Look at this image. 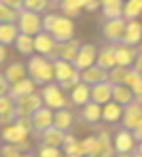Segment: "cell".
<instances>
[{"label":"cell","instance_id":"6da1fadb","mask_svg":"<svg viewBox=\"0 0 142 157\" xmlns=\"http://www.w3.org/2000/svg\"><path fill=\"white\" fill-rule=\"evenodd\" d=\"M42 29L57 44H63V42H68V40L76 38V25L67 15H59V13L42 15Z\"/></svg>","mask_w":142,"mask_h":157},{"label":"cell","instance_id":"7a4b0ae2","mask_svg":"<svg viewBox=\"0 0 142 157\" xmlns=\"http://www.w3.org/2000/svg\"><path fill=\"white\" fill-rule=\"evenodd\" d=\"M25 68H27V78H30L36 87H42L53 82V63L48 57H42L38 53L30 55Z\"/></svg>","mask_w":142,"mask_h":157},{"label":"cell","instance_id":"3957f363","mask_svg":"<svg viewBox=\"0 0 142 157\" xmlns=\"http://www.w3.org/2000/svg\"><path fill=\"white\" fill-rule=\"evenodd\" d=\"M53 63V82L59 83L63 91H70V89L80 82V70L68 61L63 59H51Z\"/></svg>","mask_w":142,"mask_h":157},{"label":"cell","instance_id":"277c9868","mask_svg":"<svg viewBox=\"0 0 142 157\" xmlns=\"http://www.w3.org/2000/svg\"><path fill=\"white\" fill-rule=\"evenodd\" d=\"M30 127L29 119H15L12 123L2 127L0 131V140L4 144H23L30 138Z\"/></svg>","mask_w":142,"mask_h":157},{"label":"cell","instance_id":"5b68a950","mask_svg":"<svg viewBox=\"0 0 142 157\" xmlns=\"http://www.w3.org/2000/svg\"><path fill=\"white\" fill-rule=\"evenodd\" d=\"M40 97H42V104L46 108H49V110L68 108V98H67V95H64V91L59 87V83H55V82L42 85Z\"/></svg>","mask_w":142,"mask_h":157},{"label":"cell","instance_id":"8992f818","mask_svg":"<svg viewBox=\"0 0 142 157\" xmlns=\"http://www.w3.org/2000/svg\"><path fill=\"white\" fill-rule=\"evenodd\" d=\"M13 106H15V119H29L32 116V112H36L42 104V97L38 91L29 93L23 97H15L13 98Z\"/></svg>","mask_w":142,"mask_h":157},{"label":"cell","instance_id":"52a82bcc","mask_svg":"<svg viewBox=\"0 0 142 157\" xmlns=\"http://www.w3.org/2000/svg\"><path fill=\"white\" fill-rule=\"evenodd\" d=\"M15 25H17L21 34H27V36H36L38 32L44 30L42 29V15L36 13V12H29L25 8L19 10Z\"/></svg>","mask_w":142,"mask_h":157},{"label":"cell","instance_id":"ba28073f","mask_svg":"<svg viewBox=\"0 0 142 157\" xmlns=\"http://www.w3.org/2000/svg\"><path fill=\"white\" fill-rule=\"evenodd\" d=\"M119 123L127 131H136L142 125V102L140 100H133L127 106H123V116L119 119Z\"/></svg>","mask_w":142,"mask_h":157},{"label":"cell","instance_id":"9c48e42d","mask_svg":"<svg viewBox=\"0 0 142 157\" xmlns=\"http://www.w3.org/2000/svg\"><path fill=\"white\" fill-rule=\"evenodd\" d=\"M123 32H125V19L123 17L104 19V23H102V36H104L106 44H121Z\"/></svg>","mask_w":142,"mask_h":157},{"label":"cell","instance_id":"30bf717a","mask_svg":"<svg viewBox=\"0 0 142 157\" xmlns=\"http://www.w3.org/2000/svg\"><path fill=\"white\" fill-rule=\"evenodd\" d=\"M53 125V110L46 108V106H40L36 112H32V116L29 117V127H30V132L34 134H40L44 132L48 127Z\"/></svg>","mask_w":142,"mask_h":157},{"label":"cell","instance_id":"8fae6325","mask_svg":"<svg viewBox=\"0 0 142 157\" xmlns=\"http://www.w3.org/2000/svg\"><path fill=\"white\" fill-rule=\"evenodd\" d=\"M112 144H114V150H116V155H121V153H133L135 148H136V138L133 131H127V129H119L114 138H112Z\"/></svg>","mask_w":142,"mask_h":157},{"label":"cell","instance_id":"7c38bea8","mask_svg":"<svg viewBox=\"0 0 142 157\" xmlns=\"http://www.w3.org/2000/svg\"><path fill=\"white\" fill-rule=\"evenodd\" d=\"M97 49H99V48H97L95 44H80L78 53H76L74 63H72L76 66V70H83V68H87V66L95 64Z\"/></svg>","mask_w":142,"mask_h":157},{"label":"cell","instance_id":"4fadbf2b","mask_svg":"<svg viewBox=\"0 0 142 157\" xmlns=\"http://www.w3.org/2000/svg\"><path fill=\"white\" fill-rule=\"evenodd\" d=\"M32 42H34V53L42 55V57L53 59V53L57 49V42L53 40L48 32H38L36 36H32Z\"/></svg>","mask_w":142,"mask_h":157},{"label":"cell","instance_id":"5bb4252c","mask_svg":"<svg viewBox=\"0 0 142 157\" xmlns=\"http://www.w3.org/2000/svg\"><path fill=\"white\" fill-rule=\"evenodd\" d=\"M138 48L127 46V44H114V57H116V66H133L135 59H136Z\"/></svg>","mask_w":142,"mask_h":157},{"label":"cell","instance_id":"9a60e30c","mask_svg":"<svg viewBox=\"0 0 142 157\" xmlns=\"http://www.w3.org/2000/svg\"><path fill=\"white\" fill-rule=\"evenodd\" d=\"M80 82L85 83V85H95V83H102V82H108V72L104 68H101L99 64H91L87 68L80 70Z\"/></svg>","mask_w":142,"mask_h":157},{"label":"cell","instance_id":"2e32d148","mask_svg":"<svg viewBox=\"0 0 142 157\" xmlns=\"http://www.w3.org/2000/svg\"><path fill=\"white\" fill-rule=\"evenodd\" d=\"M140 42H142V23H140L138 19L125 21V32H123L121 44H127V46L138 48Z\"/></svg>","mask_w":142,"mask_h":157},{"label":"cell","instance_id":"e0dca14e","mask_svg":"<svg viewBox=\"0 0 142 157\" xmlns=\"http://www.w3.org/2000/svg\"><path fill=\"white\" fill-rule=\"evenodd\" d=\"M95 136H97V157H116L110 132L106 129H99Z\"/></svg>","mask_w":142,"mask_h":157},{"label":"cell","instance_id":"ac0fdd59","mask_svg":"<svg viewBox=\"0 0 142 157\" xmlns=\"http://www.w3.org/2000/svg\"><path fill=\"white\" fill-rule=\"evenodd\" d=\"M89 100L97 104H106L112 100V83L110 82H102V83H95L89 87Z\"/></svg>","mask_w":142,"mask_h":157},{"label":"cell","instance_id":"d6986e66","mask_svg":"<svg viewBox=\"0 0 142 157\" xmlns=\"http://www.w3.org/2000/svg\"><path fill=\"white\" fill-rule=\"evenodd\" d=\"M80 44L76 38L68 40V42H63V44H57V49L53 53V59H63V61H68V63H74V57L78 53V48Z\"/></svg>","mask_w":142,"mask_h":157},{"label":"cell","instance_id":"ffe728a7","mask_svg":"<svg viewBox=\"0 0 142 157\" xmlns=\"http://www.w3.org/2000/svg\"><path fill=\"white\" fill-rule=\"evenodd\" d=\"M53 127H57L64 132H70L74 127V114L70 108H59L53 110Z\"/></svg>","mask_w":142,"mask_h":157},{"label":"cell","instance_id":"44dd1931","mask_svg":"<svg viewBox=\"0 0 142 157\" xmlns=\"http://www.w3.org/2000/svg\"><path fill=\"white\" fill-rule=\"evenodd\" d=\"M64 138H67V132L57 129V127H48L44 132H40V140L44 146H51V148H63Z\"/></svg>","mask_w":142,"mask_h":157},{"label":"cell","instance_id":"7402d4cb","mask_svg":"<svg viewBox=\"0 0 142 157\" xmlns=\"http://www.w3.org/2000/svg\"><path fill=\"white\" fill-rule=\"evenodd\" d=\"M95 64H99L101 68H104L106 72L112 70L116 66V57H114V44H106V46L97 49V59Z\"/></svg>","mask_w":142,"mask_h":157},{"label":"cell","instance_id":"603a6c76","mask_svg":"<svg viewBox=\"0 0 142 157\" xmlns=\"http://www.w3.org/2000/svg\"><path fill=\"white\" fill-rule=\"evenodd\" d=\"M123 116V106H119L117 102L110 100V102H106L101 106V119L106 121L108 125H114V123H119Z\"/></svg>","mask_w":142,"mask_h":157},{"label":"cell","instance_id":"cb8c5ba5","mask_svg":"<svg viewBox=\"0 0 142 157\" xmlns=\"http://www.w3.org/2000/svg\"><path fill=\"white\" fill-rule=\"evenodd\" d=\"M15 106H13V97L12 95H0V125L15 121Z\"/></svg>","mask_w":142,"mask_h":157},{"label":"cell","instance_id":"d4e9b609","mask_svg":"<svg viewBox=\"0 0 142 157\" xmlns=\"http://www.w3.org/2000/svg\"><path fill=\"white\" fill-rule=\"evenodd\" d=\"M80 119L87 125H97L101 121V104L89 100L83 106H80Z\"/></svg>","mask_w":142,"mask_h":157},{"label":"cell","instance_id":"484cf974","mask_svg":"<svg viewBox=\"0 0 142 157\" xmlns=\"http://www.w3.org/2000/svg\"><path fill=\"white\" fill-rule=\"evenodd\" d=\"M68 102L74 106H83L85 102H89V85H85L82 82H78L72 89H70V95H68Z\"/></svg>","mask_w":142,"mask_h":157},{"label":"cell","instance_id":"4316f807","mask_svg":"<svg viewBox=\"0 0 142 157\" xmlns=\"http://www.w3.org/2000/svg\"><path fill=\"white\" fill-rule=\"evenodd\" d=\"M112 100L117 102L119 106H127L129 102L135 100V95H133V89L119 83V85H112Z\"/></svg>","mask_w":142,"mask_h":157},{"label":"cell","instance_id":"83f0119b","mask_svg":"<svg viewBox=\"0 0 142 157\" xmlns=\"http://www.w3.org/2000/svg\"><path fill=\"white\" fill-rule=\"evenodd\" d=\"M4 78L8 80L10 85L21 82L23 78H27V68H25V64H23V63H17V61H15V63H10V64L6 66Z\"/></svg>","mask_w":142,"mask_h":157},{"label":"cell","instance_id":"f1b7e54d","mask_svg":"<svg viewBox=\"0 0 142 157\" xmlns=\"http://www.w3.org/2000/svg\"><path fill=\"white\" fill-rule=\"evenodd\" d=\"M34 91H36V85H34V82H32L30 78H23L21 82H17V83H12V85H10V91H8V95H12V97L15 98V97H23V95L34 93Z\"/></svg>","mask_w":142,"mask_h":157},{"label":"cell","instance_id":"f546056e","mask_svg":"<svg viewBox=\"0 0 142 157\" xmlns=\"http://www.w3.org/2000/svg\"><path fill=\"white\" fill-rule=\"evenodd\" d=\"M13 46L17 49V53H21L23 57H30V55H34V42H32V36H27V34H17Z\"/></svg>","mask_w":142,"mask_h":157},{"label":"cell","instance_id":"4dcf8cb0","mask_svg":"<svg viewBox=\"0 0 142 157\" xmlns=\"http://www.w3.org/2000/svg\"><path fill=\"white\" fill-rule=\"evenodd\" d=\"M19 34V29L15 23H0V44L2 46H12Z\"/></svg>","mask_w":142,"mask_h":157},{"label":"cell","instance_id":"1f68e13d","mask_svg":"<svg viewBox=\"0 0 142 157\" xmlns=\"http://www.w3.org/2000/svg\"><path fill=\"white\" fill-rule=\"evenodd\" d=\"M140 13H142V0H125V2H123L121 17H123L125 21L138 19Z\"/></svg>","mask_w":142,"mask_h":157},{"label":"cell","instance_id":"d6a6232c","mask_svg":"<svg viewBox=\"0 0 142 157\" xmlns=\"http://www.w3.org/2000/svg\"><path fill=\"white\" fill-rule=\"evenodd\" d=\"M59 8H61L63 15H67V17L72 19V17L82 13L83 2H82V0H59Z\"/></svg>","mask_w":142,"mask_h":157},{"label":"cell","instance_id":"836d02e7","mask_svg":"<svg viewBox=\"0 0 142 157\" xmlns=\"http://www.w3.org/2000/svg\"><path fill=\"white\" fill-rule=\"evenodd\" d=\"M80 150H82V157H97V136L95 134L80 140Z\"/></svg>","mask_w":142,"mask_h":157},{"label":"cell","instance_id":"e575fe53","mask_svg":"<svg viewBox=\"0 0 142 157\" xmlns=\"http://www.w3.org/2000/svg\"><path fill=\"white\" fill-rule=\"evenodd\" d=\"M131 68V66H129ZM125 66H114L112 70H108V82L112 85H119V83H125V76H127V70Z\"/></svg>","mask_w":142,"mask_h":157},{"label":"cell","instance_id":"d590c367","mask_svg":"<svg viewBox=\"0 0 142 157\" xmlns=\"http://www.w3.org/2000/svg\"><path fill=\"white\" fill-rule=\"evenodd\" d=\"M23 8L29 12H36V13H44L49 8V0H23Z\"/></svg>","mask_w":142,"mask_h":157},{"label":"cell","instance_id":"8d00e7d4","mask_svg":"<svg viewBox=\"0 0 142 157\" xmlns=\"http://www.w3.org/2000/svg\"><path fill=\"white\" fill-rule=\"evenodd\" d=\"M17 13H19L17 10H13V8H10V6L0 2V23H15Z\"/></svg>","mask_w":142,"mask_h":157},{"label":"cell","instance_id":"74e56055","mask_svg":"<svg viewBox=\"0 0 142 157\" xmlns=\"http://www.w3.org/2000/svg\"><path fill=\"white\" fill-rule=\"evenodd\" d=\"M38 157H63V150H61V148H51V146L40 144V148H38Z\"/></svg>","mask_w":142,"mask_h":157},{"label":"cell","instance_id":"f35d334b","mask_svg":"<svg viewBox=\"0 0 142 157\" xmlns=\"http://www.w3.org/2000/svg\"><path fill=\"white\" fill-rule=\"evenodd\" d=\"M133 68H135V72L140 76V80H142V49L138 48V53H136V59H135V63H133Z\"/></svg>","mask_w":142,"mask_h":157},{"label":"cell","instance_id":"ab89813d","mask_svg":"<svg viewBox=\"0 0 142 157\" xmlns=\"http://www.w3.org/2000/svg\"><path fill=\"white\" fill-rule=\"evenodd\" d=\"M83 2V10L87 12H95L97 8H101V0H82Z\"/></svg>","mask_w":142,"mask_h":157},{"label":"cell","instance_id":"60d3db41","mask_svg":"<svg viewBox=\"0 0 142 157\" xmlns=\"http://www.w3.org/2000/svg\"><path fill=\"white\" fill-rule=\"evenodd\" d=\"M2 4H6V6H10V8H13V10H19L23 8V0H0Z\"/></svg>","mask_w":142,"mask_h":157},{"label":"cell","instance_id":"b9f144b4","mask_svg":"<svg viewBox=\"0 0 142 157\" xmlns=\"http://www.w3.org/2000/svg\"><path fill=\"white\" fill-rule=\"evenodd\" d=\"M10 91V83H8V80L4 78V74L0 72V95H6Z\"/></svg>","mask_w":142,"mask_h":157},{"label":"cell","instance_id":"7bdbcfd3","mask_svg":"<svg viewBox=\"0 0 142 157\" xmlns=\"http://www.w3.org/2000/svg\"><path fill=\"white\" fill-rule=\"evenodd\" d=\"M6 59H8V49H6V46L0 44V64L6 63Z\"/></svg>","mask_w":142,"mask_h":157},{"label":"cell","instance_id":"ee69618b","mask_svg":"<svg viewBox=\"0 0 142 157\" xmlns=\"http://www.w3.org/2000/svg\"><path fill=\"white\" fill-rule=\"evenodd\" d=\"M133 134H135V138H136V142L138 140H142V125L136 129V131H133Z\"/></svg>","mask_w":142,"mask_h":157},{"label":"cell","instance_id":"f6af8a7d","mask_svg":"<svg viewBox=\"0 0 142 157\" xmlns=\"http://www.w3.org/2000/svg\"><path fill=\"white\" fill-rule=\"evenodd\" d=\"M13 157H34L30 151H21V153H17V155H13Z\"/></svg>","mask_w":142,"mask_h":157},{"label":"cell","instance_id":"bcb514c9","mask_svg":"<svg viewBox=\"0 0 142 157\" xmlns=\"http://www.w3.org/2000/svg\"><path fill=\"white\" fill-rule=\"evenodd\" d=\"M135 151H138V153L142 155V140H138V142H136V148H135Z\"/></svg>","mask_w":142,"mask_h":157},{"label":"cell","instance_id":"7dc6e473","mask_svg":"<svg viewBox=\"0 0 142 157\" xmlns=\"http://www.w3.org/2000/svg\"><path fill=\"white\" fill-rule=\"evenodd\" d=\"M129 157H142L138 151H133V153H129Z\"/></svg>","mask_w":142,"mask_h":157},{"label":"cell","instance_id":"c3c4849f","mask_svg":"<svg viewBox=\"0 0 142 157\" xmlns=\"http://www.w3.org/2000/svg\"><path fill=\"white\" fill-rule=\"evenodd\" d=\"M116 157H129V153H121V155H116Z\"/></svg>","mask_w":142,"mask_h":157},{"label":"cell","instance_id":"681fc988","mask_svg":"<svg viewBox=\"0 0 142 157\" xmlns=\"http://www.w3.org/2000/svg\"><path fill=\"white\" fill-rule=\"evenodd\" d=\"M63 157H76V155H63Z\"/></svg>","mask_w":142,"mask_h":157},{"label":"cell","instance_id":"f907efd6","mask_svg":"<svg viewBox=\"0 0 142 157\" xmlns=\"http://www.w3.org/2000/svg\"><path fill=\"white\" fill-rule=\"evenodd\" d=\"M0 157H2V153H0Z\"/></svg>","mask_w":142,"mask_h":157}]
</instances>
